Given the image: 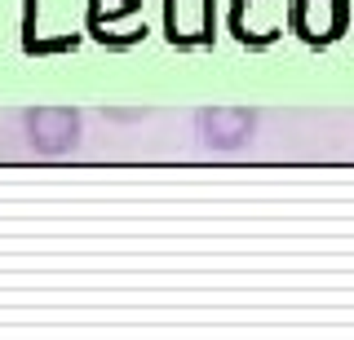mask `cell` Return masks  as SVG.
<instances>
[{"instance_id": "7a4b0ae2", "label": "cell", "mask_w": 354, "mask_h": 340, "mask_svg": "<svg viewBox=\"0 0 354 340\" xmlns=\"http://www.w3.org/2000/svg\"><path fill=\"white\" fill-rule=\"evenodd\" d=\"M257 133V111L252 106H204L195 111V137L217 155L243 150Z\"/></svg>"}, {"instance_id": "6da1fadb", "label": "cell", "mask_w": 354, "mask_h": 340, "mask_svg": "<svg viewBox=\"0 0 354 340\" xmlns=\"http://www.w3.org/2000/svg\"><path fill=\"white\" fill-rule=\"evenodd\" d=\"M22 133H27V146L36 150V155L58 159V155L80 146L84 119H80L75 106H31V111L22 115Z\"/></svg>"}]
</instances>
